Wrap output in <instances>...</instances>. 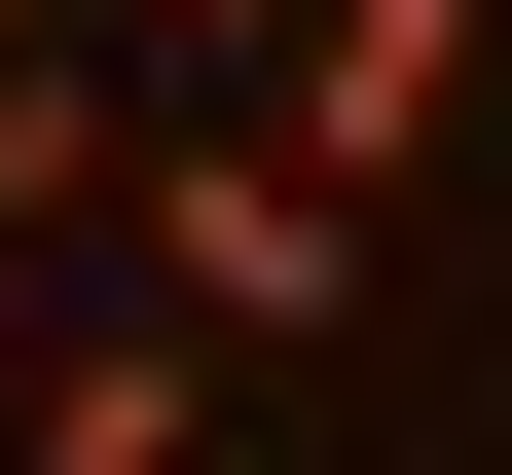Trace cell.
I'll return each mask as SVG.
<instances>
[{"label": "cell", "instance_id": "obj_2", "mask_svg": "<svg viewBox=\"0 0 512 475\" xmlns=\"http://www.w3.org/2000/svg\"><path fill=\"white\" fill-rule=\"evenodd\" d=\"M220 402H256V329H183V293H74L37 366H0V475H220Z\"/></svg>", "mask_w": 512, "mask_h": 475}, {"label": "cell", "instance_id": "obj_7", "mask_svg": "<svg viewBox=\"0 0 512 475\" xmlns=\"http://www.w3.org/2000/svg\"><path fill=\"white\" fill-rule=\"evenodd\" d=\"M0 366H37V293H0Z\"/></svg>", "mask_w": 512, "mask_h": 475}, {"label": "cell", "instance_id": "obj_3", "mask_svg": "<svg viewBox=\"0 0 512 475\" xmlns=\"http://www.w3.org/2000/svg\"><path fill=\"white\" fill-rule=\"evenodd\" d=\"M256 110L403 220V183H439V110H476V0H293V74H256Z\"/></svg>", "mask_w": 512, "mask_h": 475}, {"label": "cell", "instance_id": "obj_4", "mask_svg": "<svg viewBox=\"0 0 512 475\" xmlns=\"http://www.w3.org/2000/svg\"><path fill=\"white\" fill-rule=\"evenodd\" d=\"M110 183H147V74H74V37H37V74H0V256L110 220Z\"/></svg>", "mask_w": 512, "mask_h": 475}, {"label": "cell", "instance_id": "obj_1", "mask_svg": "<svg viewBox=\"0 0 512 475\" xmlns=\"http://www.w3.org/2000/svg\"><path fill=\"white\" fill-rule=\"evenodd\" d=\"M110 220H147V293H183V329H256V366H330V329H366V256H403L293 110H147V183H110Z\"/></svg>", "mask_w": 512, "mask_h": 475}, {"label": "cell", "instance_id": "obj_5", "mask_svg": "<svg viewBox=\"0 0 512 475\" xmlns=\"http://www.w3.org/2000/svg\"><path fill=\"white\" fill-rule=\"evenodd\" d=\"M110 37H147L183 110H256V74H293V0H110Z\"/></svg>", "mask_w": 512, "mask_h": 475}, {"label": "cell", "instance_id": "obj_6", "mask_svg": "<svg viewBox=\"0 0 512 475\" xmlns=\"http://www.w3.org/2000/svg\"><path fill=\"white\" fill-rule=\"evenodd\" d=\"M37 37H74V0H0V74H37Z\"/></svg>", "mask_w": 512, "mask_h": 475}]
</instances>
